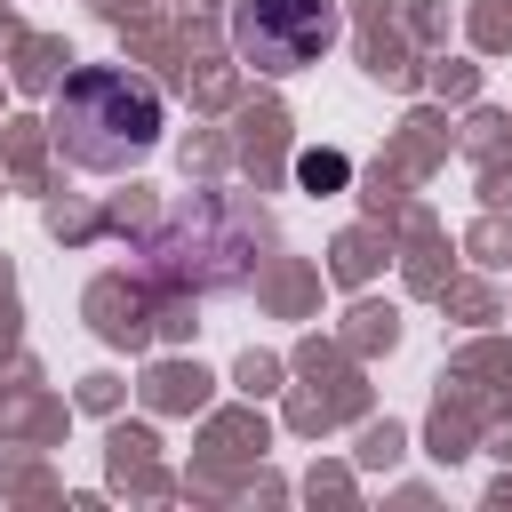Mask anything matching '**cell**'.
<instances>
[{
  "mask_svg": "<svg viewBox=\"0 0 512 512\" xmlns=\"http://www.w3.org/2000/svg\"><path fill=\"white\" fill-rule=\"evenodd\" d=\"M56 144L72 168H96V176L136 168L160 144V88L112 64H80L56 88Z\"/></svg>",
  "mask_w": 512,
  "mask_h": 512,
  "instance_id": "6da1fadb",
  "label": "cell"
},
{
  "mask_svg": "<svg viewBox=\"0 0 512 512\" xmlns=\"http://www.w3.org/2000/svg\"><path fill=\"white\" fill-rule=\"evenodd\" d=\"M232 40L256 72H304L344 40V8L336 0H240Z\"/></svg>",
  "mask_w": 512,
  "mask_h": 512,
  "instance_id": "7a4b0ae2",
  "label": "cell"
},
{
  "mask_svg": "<svg viewBox=\"0 0 512 512\" xmlns=\"http://www.w3.org/2000/svg\"><path fill=\"white\" fill-rule=\"evenodd\" d=\"M344 176H352L344 152H304V160H296V184H304V192H336Z\"/></svg>",
  "mask_w": 512,
  "mask_h": 512,
  "instance_id": "3957f363",
  "label": "cell"
}]
</instances>
